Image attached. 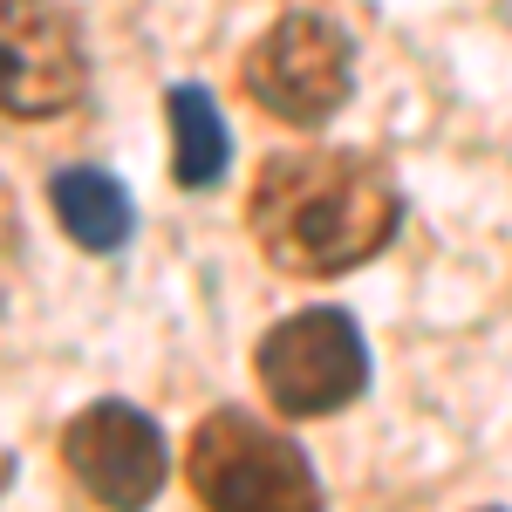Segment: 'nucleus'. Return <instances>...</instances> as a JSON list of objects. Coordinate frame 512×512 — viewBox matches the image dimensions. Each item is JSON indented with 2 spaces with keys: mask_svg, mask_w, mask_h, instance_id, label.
<instances>
[{
  "mask_svg": "<svg viewBox=\"0 0 512 512\" xmlns=\"http://www.w3.org/2000/svg\"><path fill=\"white\" fill-rule=\"evenodd\" d=\"M403 198L369 158L349 151H280L260 164L246 219L260 253L287 274H349L369 253H383L396 233Z\"/></svg>",
  "mask_w": 512,
  "mask_h": 512,
  "instance_id": "obj_1",
  "label": "nucleus"
},
{
  "mask_svg": "<svg viewBox=\"0 0 512 512\" xmlns=\"http://www.w3.org/2000/svg\"><path fill=\"white\" fill-rule=\"evenodd\" d=\"M62 465L76 472V485L103 512H144L164 492L171 451H164V431L137 403L103 396V403H89V410L69 417V431H62Z\"/></svg>",
  "mask_w": 512,
  "mask_h": 512,
  "instance_id": "obj_5",
  "label": "nucleus"
},
{
  "mask_svg": "<svg viewBox=\"0 0 512 512\" xmlns=\"http://www.w3.org/2000/svg\"><path fill=\"white\" fill-rule=\"evenodd\" d=\"M48 205H55V219H62V233L89 246V253H117L130 226H137V212H130V192H123L110 171H62L55 185H48Z\"/></svg>",
  "mask_w": 512,
  "mask_h": 512,
  "instance_id": "obj_7",
  "label": "nucleus"
},
{
  "mask_svg": "<svg viewBox=\"0 0 512 512\" xmlns=\"http://www.w3.org/2000/svg\"><path fill=\"white\" fill-rule=\"evenodd\" d=\"M246 96L267 117L315 130L349 103V41L321 14H280L267 35L246 48Z\"/></svg>",
  "mask_w": 512,
  "mask_h": 512,
  "instance_id": "obj_4",
  "label": "nucleus"
},
{
  "mask_svg": "<svg viewBox=\"0 0 512 512\" xmlns=\"http://www.w3.org/2000/svg\"><path fill=\"white\" fill-rule=\"evenodd\" d=\"M185 478L205 499V512H321L308 451L246 410H212L198 424Z\"/></svg>",
  "mask_w": 512,
  "mask_h": 512,
  "instance_id": "obj_2",
  "label": "nucleus"
},
{
  "mask_svg": "<svg viewBox=\"0 0 512 512\" xmlns=\"http://www.w3.org/2000/svg\"><path fill=\"white\" fill-rule=\"evenodd\" d=\"M82 76V41L62 0H0V117H62Z\"/></svg>",
  "mask_w": 512,
  "mask_h": 512,
  "instance_id": "obj_6",
  "label": "nucleus"
},
{
  "mask_svg": "<svg viewBox=\"0 0 512 512\" xmlns=\"http://www.w3.org/2000/svg\"><path fill=\"white\" fill-rule=\"evenodd\" d=\"M164 110H171V178L192 185V192L219 185L233 144H226V123L212 110V96H205L198 82H178V89L164 96Z\"/></svg>",
  "mask_w": 512,
  "mask_h": 512,
  "instance_id": "obj_8",
  "label": "nucleus"
},
{
  "mask_svg": "<svg viewBox=\"0 0 512 512\" xmlns=\"http://www.w3.org/2000/svg\"><path fill=\"white\" fill-rule=\"evenodd\" d=\"M14 253H21V233H14V205L0 198V287H7V274H14Z\"/></svg>",
  "mask_w": 512,
  "mask_h": 512,
  "instance_id": "obj_9",
  "label": "nucleus"
},
{
  "mask_svg": "<svg viewBox=\"0 0 512 512\" xmlns=\"http://www.w3.org/2000/svg\"><path fill=\"white\" fill-rule=\"evenodd\" d=\"M260 390L274 410L287 417H328L362 396L369 383V349H362V328L342 308H301L267 328L260 342Z\"/></svg>",
  "mask_w": 512,
  "mask_h": 512,
  "instance_id": "obj_3",
  "label": "nucleus"
}]
</instances>
